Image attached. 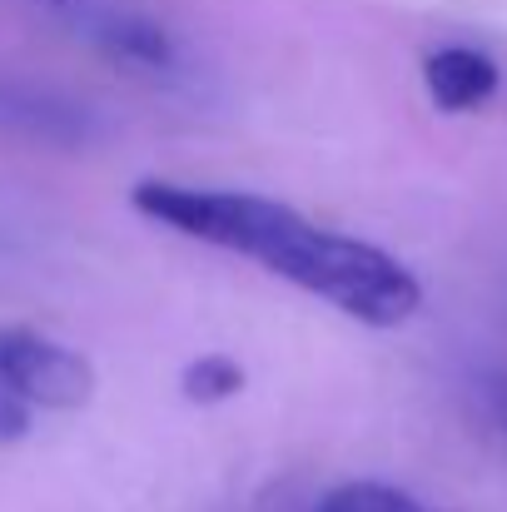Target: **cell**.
Wrapping results in <instances>:
<instances>
[{"mask_svg":"<svg viewBox=\"0 0 507 512\" xmlns=\"http://www.w3.org/2000/svg\"><path fill=\"white\" fill-rule=\"evenodd\" d=\"M130 204L184 239L244 254L264 264L269 274L289 279L294 289L329 299L338 314L368 324V329H398L423 309V284L408 264H398L388 249L324 229L304 219L299 209L249 194V189H199L174 179H140L130 189Z\"/></svg>","mask_w":507,"mask_h":512,"instance_id":"obj_1","label":"cell"},{"mask_svg":"<svg viewBox=\"0 0 507 512\" xmlns=\"http://www.w3.org/2000/svg\"><path fill=\"white\" fill-rule=\"evenodd\" d=\"M0 383L45 413H75L95 398V363L35 329H0Z\"/></svg>","mask_w":507,"mask_h":512,"instance_id":"obj_2","label":"cell"},{"mask_svg":"<svg viewBox=\"0 0 507 512\" xmlns=\"http://www.w3.org/2000/svg\"><path fill=\"white\" fill-rule=\"evenodd\" d=\"M498 60L473 50V45H443L423 60V85H428V100L443 110V115H468L478 105H488L498 95Z\"/></svg>","mask_w":507,"mask_h":512,"instance_id":"obj_3","label":"cell"},{"mask_svg":"<svg viewBox=\"0 0 507 512\" xmlns=\"http://www.w3.org/2000/svg\"><path fill=\"white\" fill-rule=\"evenodd\" d=\"M90 35L115 55V60H130V65H145V70H169L174 65V40L160 20L140 15V10H95L90 15Z\"/></svg>","mask_w":507,"mask_h":512,"instance_id":"obj_4","label":"cell"},{"mask_svg":"<svg viewBox=\"0 0 507 512\" xmlns=\"http://www.w3.org/2000/svg\"><path fill=\"white\" fill-rule=\"evenodd\" d=\"M244 383H249V373H244V363L229 358V353H199V358L184 363V373H179V393H184L189 403H204V408L239 398Z\"/></svg>","mask_w":507,"mask_h":512,"instance_id":"obj_5","label":"cell"},{"mask_svg":"<svg viewBox=\"0 0 507 512\" xmlns=\"http://www.w3.org/2000/svg\"><path fill=\"white\" fill-rule=\"evenodd\" d=\"M319 512H433V508H423L418 498H408L403 488H388V483H343L319 503Z\"/></svg>","mask_w":507,"mask_h":512,"instance_id":"obj_6","label":"cell"},{"mask_svg":"<svg viewBox=\"0 0 507 512\" xmlns=\"http://www.w3.org/2000/svg\"><path fill=\"white\" fill-rule=\"evenodd\" d=\"M30 413H35V408H25V403H20V398L0 383V438H25Z\"/></svg>","mask_w":507,"mask_h":512,"instance_id":"obj_7","label":"cell"},{"mask_svg":"<svg viewBox=\"0 0 507 512\" xmlns=\"http://www.w3.org/2000/svg\"><path fill=\"white\" fill-rule=\"evenodd\" d=\"M488 403H493V418L507 428V373H493V378H488Z\"/></svg>","mask_w":507,"mask_h":512,"instance_id":"obj_8","label":"cell"}]
</instances>
